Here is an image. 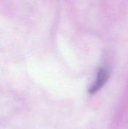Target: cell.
<instances>
[{
    "label": "cell",
    "mask_w": 128,
    "mask_h": 129,
    "mask_svg": "<svg viewBox=\"0 0 128 129\" xmlns=\"http://www.w3.org/2000/svg\"><path fill=\"white\" fill-rule=\"evenodd\" d=\"M108 77H109V73L107 72V70H106L105 69H103V68L100 69V70L98 71V73H97V79L89 90L90 94H94L99 89H100L103 87V85L106 83V82L107 81Z\"/></svg>",
    "instance_id": "6da1fadb"
}]
</instances>
